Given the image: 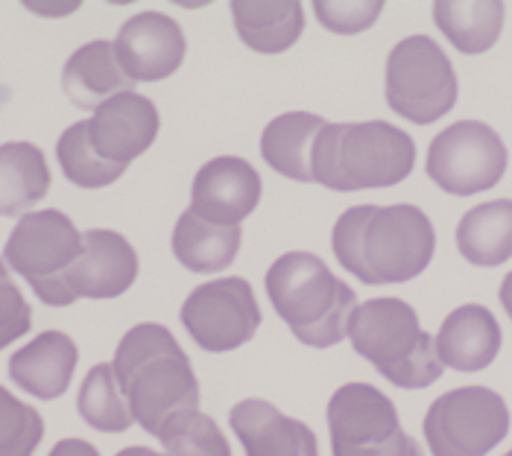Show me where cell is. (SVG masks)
Listing matches in <instances>:
<instances>
[{
    "label": "cell",
    "mask_w": 512,
    "mask_h": 456,
    "mask_svg": "<svg viewBox=\"0 0 512 456\" xmlns=\"http://www.w3.org/2000/svg\"><path fill=\"white\" fill-rule=\"evenodd\" d=\"M50 456H100V451L94 445H88L85 439H62V442H56Z\"/></svg>",
    "instance_id": "obj_33"
},
{
    "label": "cell",
    "mask_w": 512,
    "mask_h": 456,
    "mask_svg": "<svg viewBox=\"0 0 512 456\" xmlns=\"http://www.w3.org/2000/svg\"><path fill=\"white\" fill-rule=\"evenodd\" d=\"M334 456H425L416 439H410L404 430H398L395 436L375 442V445H363V448H331Z\"/></svg>",
    "instance_id": "obj_32"
},
{
    "label": "cell",
    "mask_w": 512,
    "mask_h": 456,
    "mask_svg": "<svg viewBox=\"0 0 512 456\" xmlns=\"http://www.w3.org/2000/svg\"><path fill=\"white\" fill-rule=\"evenodd\" d=\"M504 456H512V451H507V454H504Z\"/></svg>",
    "instance_id": "obj_36"
},
{
    "label": "cell",
    "mask_w": 512,
    "mask_h": 456,
    "mask_svg": "<svg viewBox=\"0 0 512 456\" xmlns=\"http://www.w3.org/2000/svg\"><path fill=\"white\" fill-rule=\"evenodd\" d=\"M44 439V418L36 407L0 386V456H33Z\"/></svg>",
    "instance_id": "obj_29"
},
{
    "label": "cell",
    "mask_w": 512,
    "mask_h": 456,
    "mask_svg": "<svg viewBox=\"0 0 512 456\" xmlns=\"http://www.w3.org/2000/svg\"><path fill=\"white\" fill-rule=\"evenodd\" d=\"M422 430L434 456H486L507 439L510 410L495 389L463 386L436 398Z\"/></svg>",
    "instance_id": "obj_7"
},
{
    "label": "cell",
    "mask_w": 512,
    "mask_h": 456,
    "mask_svg": "<svg viewBox=\"0 0 512 456\" xmlns=\"http://www.w3.org/2000/svg\"><path fill=\"white\" fill-rule=\"evenodd\" d=\"M77 407L82 421L103 433H123L135 424V416L129 410V401L120 389L112 363H100L85 375Z\"/></svg>",
    "instance_id": "obj_26"
},
{
    "label": "cell",
    "mask_w": 512,
    "mask_h": 456,
    "mask_svg": "<svg viewBox=\"0 0 512 456\" xmlns=\"http://www.w3.org/2000/svg\"><path fill=\"white\" fill-rule=\"evenodd\" d=\"M457 249L474 266H501L512 258V199L483 202L463 214Z\"/></svg>",
    "instance_id": "obj_24"
},
{
    "label": "cell",
    "mask_w": 512,
    "mask_h": 456,
    "mask_svg": "<svg viewBox=\"0 0 512 456\" xmlns=\"http://www.w3.org/2000/svg\"><path fill=\"white\" fill-rule=\"evenodd\" d=\"M182 325L199 348L226 354L252 340L261 328V307L243 278L199 284L182 304Z\"/></svg>",
    "instance_id": "obj_9"
},
{
    "label": "cell",
    "mask_w": 512,
    "mask_h": 456,
    "mask_svg": "<svg viewBox=\"0 0 512 456\" xmlns=\"http://www.w3.org/2000/svg\"><path fill=\"white\" fill-rule=\"evenodd\" d=\"M401 430L395 404L369 383H346L328 401L331 448H363Z\"/></svg>",
    "instance_id": "obj_15"
},
{
    "label": "cell",
    "mask_w": 512,
    "mask_h": 456,
    "mask_svg": "<svg viewBox=\"0 0 512 456\" xmlns=\"http://www.w3.org/2000/svg\"><path fill=\"white\" fill-rule=\"evenodd\" d=\"M325 120L319 114L287 112L278 114L276 120L267 123L261 135V155L264 161L293 182H314L311 170V152L319 129Z\"/></svg>",
    "instance_id": "obj_21"
},
{
    "label": "cell",
    "mask_w": 512,
    "mask_h": 456,
    "mask_svg": "<svg viewBox=\"0 0 512 456\" xmlns=\"http://www.w3.org/2000/svg\"><path fill=\"white\" fill-rule=\"evenodd\" d=\"M158 126L161 117L156 103L138 91H123L106 100L88 120V138L100 158L129 167L156 144Z\"/></svg>",
    "instance_id": "obj_13"
},
{
    "label": "cell",
    "mask_w": 512,
    "mask_h": 456,
    "mask_svg": "<svg viewBox=\"0 0 512 456\" xmlns=\"http://www.w3.org/2000/svg\"><path fill=\"white\" fill-rule=\"evenodd\" d=\"M79 252L82 234L74 220L56 208H47L18 220V226L12 228L6 240L3 264L15 269L21 278H27L36 296L44 302L47 293L62 278V272L77 261Z\"/></svg>",
    "instance_id": "obj_10"
},
{
    "label": "cell",
    "mask_w": 512,
    "mask_h": 456,
    "mask_svg": "<svg viewBox=\"0 0 512 456\" xmlns=\"http://www.w3.org/2000/svg\"><path fill=\"white\" fill-rule=\"evenodd\" d=\"M331 246L357 281L404 284L434 261L436 231L416 205H357L337 220Z\"/></svg>",
    "instance_id": "obj_1"
},
{
    "label": "cell",
    "mask_w": 512,
    "mask_h": 456,
    "mask_svg": "<svg viewBox=\"0 0 512 456\" xmlns=\"http://www.w3.org/2000/svg\"><path fill=\"white\" fill-rule=\"evenodd\" d=\"M240 240H243L240 226H214L202 220L194 208H188L173 231V255L185 269L211 275L235 264Z\"/></svg>",
    "instance_id": "obj_22"
},
{
    "label": "cell",
    "mask_w": 512,
    "mask_h": 456,
    "mask_svg": "<svg viewBox=\"0 0 512 456\" xmlns=\"http://www.w3.org/2000/svg\"><path fill=\"white\" fill-rule=\"evenodd\" d=\"M314 12L319 24L337 36H357L366 33L384 12L381 0H352V3H340V0H314Z\"/></svg>",
    "instance_id": "obj_30"
},
{
    "label": "cell",
    "mask_w": 512,
    "mask_h": 456,
    "mask_svg": "<svg viewBox=\"0 0 512 456\" xmlns=\"http://www.w3.org/2000/svg\"><path fill=\"white\" fill-rule=\"evenodd\" d=\"M498 299L504 304V310H507V316L512 319V272L501 281V293H498Z\"/></svg>",
    "instance_id": "obj_34"
},
{
    "label": "cell",
    "mask_w": 512,
    "mask_h": 456,
    "mask_svg": "<svg viewBox=\"0 0 512 456\" xmlns=\"http://www.w3.org/2000/svg\"><path fill=\"white\" fill-rule=\"evenodd\" d=\"M65 94L74 100V106L85 112H97L106 100L118 97L123 91H132V79L120 71L115 41H91L82 44L77 53L65 62L62 71Z\"/></svg>",
    "instance_id": "obj_19"
},
{
    "label": "cell",
    "mask_w": 512,
    "mask_h": 456,
    "mask_svg": "<svg viewBox=\"0 0 512 456\" xmlns=\"http://www.w3.org/2000/svg\"><path fill=\"white\" fill-rule=\"evenodd\" d=\"M267 296L299 342L331 348L349 337L355 290L311 252L281 255L267 272Z\"/></svg>",
    "instance_id": "obj_4"
},
{
    "label": "cell",
    "mask_w": 512,
    "mask_h": 456,
    "mask_svg": "<svg viewBox=\"0 0 512 456\" xmlns=\"http://www.w3.org/2000/svg\"><path fill=\"white\" fill-rule=\"evenodd\" d=\"M138 278V252L132 243L109 228H91L82 234V252L62 272L44 304L68 307L79 299H115Z\"/></svg>",
    "instance_id": "obj_11"
},
{
    "label": "cell",
    "mask_w": 512,
    "mask_h": 456,
    "mask_svg": "<svg viewBox=\"0 0 512 456\" xmlns=\"http://www.w3.org/2000/svg\"><path fill=\"white\" fill-rule=\"evenodd\" d=\"M504 3L501 0H480V3H463V0H436L434 21L460 53L480 56L486 53L504 30Z\"/></svg>",
    "instance_id": "obj_25"
},
{
    "label": "cell",
    "mask_w": 512,
    "mask_h": 456,
    "mask_svg": "<svg viewBox=\"0 0 512 456\" xmlns=\"http://www.w3.org/2000/svg\"><path fill=\"white\" fill-rule=\"evenodd\" d=\"M118 456H167V454H158V451H150V448H138V445H132V448H123Z\"/></svg>",
    "instance_id": "obj_35"
},
{
    "label": "cell",
    "mask_w": 512,
    "mask_h": 456,
    "mask_svg": "<svg viewBox=\"0 0 512 456\" xmlns=\"http://www.w3.org/2000/svg\"><path fill=\"white\" fill-rule=\"evenodd\" d=\"M501 351V325L483 304H463L448 313L436 334L442 366L457 372H480L492 366Z\"/></svg>",
    "instance_id": "obj_18"
},
{
    "label": "cell",
    "mask_w": 512,
    "mask_h": 456,
    "mask_svg": "<svg viewBox=\"0 0 512 456\" xmlns=\"http://www.w3.org/2000/svg\"><path fill=\"white\" fill-rule=\"evenodd\" d=\"M416 144L384 120L325 123L311 152L314 182L337 193L393 188L413 173Z\"/></svg>",
    "instance_id": "obj_3"
},
{
    "label": "cell",
    "mask_w": 512,
    "mask_h": 456,
    "mask_svg": "<svg viewBox=\"0 0 512 456\" xmlns=\"http://www.w3.org/2000/svg\"><path fill=\"white\" fill-rule=\"evenodd\" d=\"M237 36L264 56L290 50L305 30V6L299 0H232Z\"/></svg>",
    "instance_id": "obj_20"
},
{
    "label": "cell",
    "mask_w": 512,
    "mask_h": 456,
    "mask_svg": "<svg viewBox=\"0 0 512 456\" xmlns=\"http://www.w3.org/2000/svg\"><path fill=\"white\" fill-rule=\"evenodd\" d=\"M115 53L120 71L132 82H161L182 68L188 41L182 27L164 12H141L120 27Z\"/></svg>",
    "instance_id": "obj_12"
},
{
    "label": "cell",
    "mask_w": 512,
    "mask_h": 456,
    "mask_svg": "<svg viewBox=\"0 0 512 456\" xmlns=\"http://www.w3.org/2000/svg\"><path fill=\"white\" fill-rule=\"evenodd\" d=\"M167 456H232V445L220 424L202 410L182 413L167 421L158 433Z\"/></svg>",
    "instance_id": "obj_28"
},
{
    "label": "cell",
    "mask_w": 512,
    "mask_h": 456,
    "mask_svg": "<svg viewBox=\"0 0 512 456\" xmlns=\"http://www.w3.org/2000/svg\"><path fill=\"white\" fill-rule=\"evenodd\" d=\"M507 147L501 135L480 123L460 120L442 129L428 147V176L451 196L492 190L507 173Z\"/></svg>",
    "instance_id": "obj_8"
},
{
    "label": "cell",
    "mask_w": 512,
    "mask_h": 456,
    "mask_svg": "<svg viewBox=\"0 0 512 456\" xmlns=\"http://www.w3.org/2000/svg\"><path fill=\"white\" fill-rule=\"evenodd\" d=\"M79 348L62 331H44L24 348H18L9 360V378L24 392L41 401H56L68 392L77 372Z\"/></svg>",
    "instance_id": "obj_17"
},
{
    "label": "cell",
    "mask_w": 512,
    "mask_h": 456,
    "mask_svg": "<svg viewBox=\"0 0 512 456\" xmlns=\"http://www.w3.org/2000/svg\"><path fill=\"white\" fill-rule=\"evenodd\" d=\"M56 158H59V164H62L65 179L74 182L77 188L85 190L109 188V185H115L120 176L126 173V167L100 158L97 150L91 147L88 120H79L71 129L62 132V138H59V144H56Z\"/></svg>",
    "instance_id": "obj_27"
},
{
    "label": "cell",
    "mask_w": 512,
    "mask_h": 456,
    "mask_svg": "<svg viewBox=\"0 0 512 456\" xmlns=\"http://www.w3.org/2000/svg\"><path fill=\"white\" fill-rule=\"evenodd\" d=\"M33 328V310L9 275V266L0 261V351L21 340Z\"/></svg>",
    "instance_id": "obj_31"
},
{
    "label": "cell",
    "mask_w": 512,
    "mask_h": 456,
    "mask_svg": "<svg viewBox=\"0 0 512 456\" xmlns=\"http://www.w3.org/2000/svg\"><path fill=\"white\" fill-rule=\"evenodd\" d=\"M381 378L401 389H428L442 378L436 340L422 331L416 310L401 299H369L349 319V337Z\"/></svg>",
    "instance_id": "obj_5"
},
{
    "label": "cell",
    "mask_w": 512,
    "mask_h": 456,
    "mask_svg": "<svg viewBox=\"0 0 512 456\" xmlns=\"http://www.w3.org/2000/svg\"><path fill=\"white\" fill-rule=\"evenodd\" d=\"M229 424L246 456H319L314 430L278 413L264 398H246L229 413Z\"/></svg>",
    "instance_id": "obj_16"
},
{
    "label": "cell",
    "mask_w": 512,
    "mask_h": 456,
    "mask_svg": "<svg viewBox=\"0 0 512 456\" xmlns=\"http://www.w3.org/2000/svg\"><path fill=\"white\" fill-rule=\"evenodd\" d=\"M50 190V167L36 144L0 147V217H27Z\"/></svg>",
    "instance_id": "obj_23"
},
{
    "label": "cell",
    "mask_w": 512,
    "mask_h": 456,
    "mask_svg": "<svg viewBox=\"0 0 512 456\" xmlns=\"http://www.w3.org/2000/svg\"><path fill=\"white\" fill-rule=\"evenodd\" d=\"M387 103L416 126L442 120L457 103V74L445 50L428 36L398 41L387 59Z\"/></svg>",
    "instance_id": "obj_6"
},
{
    "label": "cell",
    "mask_w": 512,
    "mask_h": 456,
    "mask_svg": "<svg viewBox=\"0 0 512 456\" xmlns=\"http://www.w3.org/2000/svg\"><path fill=\"white\" fill-rule=\"evenodd\" d=\"M258 170L237 155H220L202 164L191 190V208L214 226H240L261 202Z\"/></svg>",
    "instance_id": "obj_14"
},
{
    "label": "cell",
    "mask_w": 512,
    "mask_h": 456,
    "mask_svg": "<svg viewBox=\"0 0 512 456\" xmlns=\"http://www.w3.org/2000/svg\"><path fill=\"white\" fill-rule=\"evenodd\" d=\"M115 375L135 421L156 436L167 421L199 410L194 366L170 328L158 322L135 325L115 351Z\"/></svg>",
    "instance_id": "obj_2"
}]
</instances>
